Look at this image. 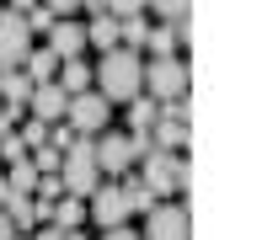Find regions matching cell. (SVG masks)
<instances>
[{
  "label": "cell",
  "mask_w": 262,
  "mask_h": 240,
  "mask_svg": "<svg viewBox=\"0 0 262 240\" xmlns=\"http://www.w3.org/2000/svg\"><path fill=\"white\" fill-rule=\"evenodd\" d=\"M32 117H43V123H64V107H70V96L54 86V80H38L32 86Z\"/></svg>",
  "instance_id": "cell-10"
},
{
  "label": "cell",
  "mask_w": 262,
  "mask_h": 240,
  "mask_svg": "<svg viewBox=\"0 0 262 240\" xmlns=\"http://www.w3.org/2000/svg\"><path fill=\"white\" fill-rule=\"evenodd\" d=\"M91 160H97V171H102V176H123L128 165L139 160V150H134V139H128V134H113V128H102V134L91 139Z\"/></svg>",
  "instance_id": "cell-5"
},
{
  "label": "cell",
  "mask_w": 262,
  "mask_h": 240,
  "mask_svg": "<svg viewBox=\"0 0 262 240\" xmlns=\"http://www.w3.org/2000/svg\"><path fill=\"white\" fill-rule=\"evenodd\" d=\"M145 48H150V59H166V54H177V48H182V38H177V27H150Z\"/></svg>",
  "instance_id": "cell-17"
},
{
  "label": "cell",
  "mask_w": 262,
  "mask_h": 240,
  "mask_svg": "<svg viewBox=\"0 0 262 240\" xmlns=\"http://www.w3.org/2000/svg\"><path fill=\"white\" fill-rule=\"evenodd\" d=\"M49 128H54V123H43V117H32V123L21 128V134H16V139H21V150H38V144H49Z\"/></svg>",
  "instance_id": "cell-24"
},
{
  "label": "cell",
  "mask_w": 262,
  "mask_h": 240,
  "mask_svg": "<svg viewBox=\"0 0 262 240\" xmlns=\"http://www.w3.org/2000/svg\"><path fill=\"white\" fill-rule=\"evenodd\" d=\"M0 102L27 112V102H32V80L21 75V69H6V75H0Z\"/></svg>",
  "instance_id": "cell-14"
},
{
  "label": "cell",
  "mask_w": 262,
  "mask_h": 240,
  "mask_svg": "<svg viewBox=\"0 0 262 240\" xmlns=\"http://www.w3.org/2000/svg\"><path fill=\"white\" fill-rule=\"evenodd\" d=\"M64 123H70V134H91L97 139L107 123H113V102L97 91H80V96H70V107H64Z\"/></svg>",
  "instance_id": "cell-4"
},
{
  "label": "cell",
  "mask_w": 262,
  "mask_h": 240,
  "mask_svg": "<svg viewBox=\"0 0 262 240\" xmlns=\"http://www.w3.org/2000/svg\"><path fill=\"white\" fill-rule=\"evenodd\" d=\"M91 208H86V219H97L102 230H118V224L128 219V203H123V187H107V182H97V192H91Z\"/></svg>",
  "instance_id": "cell-8"
},
{
  "label": "cell",
  "mask_w": 262,
  "mask_h": 240,
  "mask_svg": "<svg viewBox=\"0 0 262 240\" xmlns=\"http://www.w3.org/2000/svg\"><path fill=\"white\" fill-rule=\"evenodd\" d=\"M102 240H139V235L128 230V224H118V230H102Z\"/></svg>",
  "instance_id": "cell-27"
},
{
  "label": "cell",
  "mask_w": 262,
  "mask_h": 240,
  "mask_svg": "<svg viewBox=\"0 0 262 240\" xmlns=\"http://www.w3.org/2000/svg\"><path fill=\"white\" fill-rule=\"evenodd\" d=\"M49 54L64 64V59H80L86 54V27H80L75 16H59L54 27H49Z\"/></svg>",
  "instance_id": "cell-9"
},
{
  "label": "cell",
  "mask_w": 262,
  "mask_h": 240,
  "mask_svg": "<svg viewBox=\"0 0 262 240\" xmlns=\"http://www.w3.org/2000/svg\"><path fill=\"white\" fill-rule=\"evenodd\" d=\"M43 6H49V11H54V16H75V11H80V6H86V0H43Z\"/></svg>",
  "instance_id": "cell-26"
},
{
  "label": "cell",
  "mask_w": 262,
  "mask_h": 240,
  "mask_svg": "<svg viewBox=\"0 0 262 240\" xmlns=\"http://www.w3.org/2000/svg\"><path fill=\"white\" fill-rule=\"evenodd\" d=\"M6 187H11V192H32V187H38V165H32L27 155H21V160H11V176H6Z\"/></svg>",
  "instance_id": "cell-18"
},
{
  "label": "cell",
  "mask_w": 262,
  "mask_h": 240,
  "mask_svg": "<svg viewBox=\"0 0 262 240\" xmlns=\"http://www.w3.org/2000/svg\"><path fill=\"white\" fill-rule=\"evenodd\" d=\"M49 219H54V230H80V224H86V198H75V192L54 198L49 203Z\"/></svg>",
  "instance_id": "cell-12"
},
{
  "label": "cell",
  "mask_w": 262,
  "mask_h": 240,
  "mask_svg": "<svg viewBox=\"0 0 262 240\" xmlns=\"http://www.w3.org/2000/svg\"><path fill=\"white\" fill-rule=\"evenodd\" d=\"M187 6L193 0H145V11H156L166 27H177V21H187Z\"/></svg>",
  "instance_id": "cell-20"
},
{
  "label": "cell",
  "mask_w": 262,
  "mask_h": 240,
  "mask_svg": "<svg viewBox=\"0 0 262 240\" xmlns=\"http://www.w3.org/2000/svg\"><path fill=\"white\" fill-rule=\"evenodd\" d=\"M27 48H32L27 21H21L16 11H0V75H6V69H21Z\"/></svg>",
  "instance_id": "cell-7"
},
{
  "label": "cell",
  "mask_w": 262,
  "mask_h": 240,
  "mask_svg": "<svg viewBox=\"0 0 262 240\" xmlns=\"http://www.w3.org/2000/svg\"><path fill=\"white\" fill-rule=\"evenodd\" d=\"M128 123H134V134H150V123H156V102H150V96H134V102H128Z\"/></svg>",
  "instance_id": "cell-21"
},
{
  "label": "cell",
  "mask_w": 262,
  "mask_h": 240,
  "mask_svg": "<svg viewBox=\"0 0 262 240\" xmlns=\"http://www.w3.org/2000/svg\"><path fill=\"white\" fill-rule=\"evenodd\" d=\"M91 91L107 96L113 107H128L134 96H145V59L134 48H113L102 54V64L91 69Z\"/></svg>",
  "instance_id": "cell-1"
},
{
  "label": "cell",
  "mask_w": 262,
  "mask_h": 240,
  "mask_svg": "<svg viewBox=\"0 0 262 240\" xmlns=\"http://www.w3.org/2000/svg\"><path fill=\"white\" fill-rule=\"evenodd\" d=\"M0 240H16V230H11V219H6V208H0Z\"/></svg>",
  "instance_id": "cell-29"
},
{
  "label": "cell",
  "mask_w": 262,
  "mask_h": 240,
  "mask_svg": "<svg viewBox=\"0 0 262 240\" xmlns=\"http://www.w3.org/2000/svg\"><path fill=\"white\" fill-rule=\"evenodd\" d=\"M21 21H27V32H49V27H54L59 16H54V11H49V6H43V0H38V6H32V11H21Z\"/></svg>",
  "instance_id": "cell-25"
},
{
  "label": "cell",
  "mask_w": 262,
  "mask_h": 240,
  "mask_svg": "<svg viewBox=\"0 0 262 240\" xmlns=\"http://www.w3.org/2000/svg\"><path fill=\"white\" fill-rule=\"evenodd\" d=\"M123 203H128V213H150V208H156V192H150L145 182H123Z\"/></svg>",
  "instance_id": "cell-19"
},
{
  "label": "cell",
  "mask_w": 262,
  "mask_h": 240,
  "mask_svg": "<svg viewBox=\"0 0 262 240\" xmlns=\"http://www.w3.org/2000/svg\"><path fill=\"white\" fill-rule=\"evenodd\" d=\"M97 16H145V0H97Z\"/></svg>",
  "instance_id": "cell-23"
},
{
  "label": "cell",
  "mask_w": 262,
  "mask_h": 240,
  "mask_svg": "<svg viewBox=\"0 0 262 240\" xmlns=\"http://www.w3.org/2000/svg\"><path fill=\"white\" fill-rule=\"evenodd\" d=\"M139 240H193V219H187L182 203H156V208L145 213V235Z\"/></svg>",
  "instance_id": "cell-6"
},
{
  "label": "cell",
  "mask_w": 262,
  "mask_h": 240,
  "mask_svg": "<svg viewBox=\"0 0 262 240\" xmlns=\"http://www.w3.org/2000/svg\"><path fill=\"white\" fill-rule=\"evenodd\" d=\"M86 48L113 54V48H118V16H91V27H86Z\"/></svg>",
  "instance_id": "cell-16"
},
{
  "label": "cell",
  "mask_w": 262,
  "mask_h": 240,
  "mask_svg": "<svg viewBox=\"0 0 262 240\" xmlns=\"http://www.w3.org/2000/svg\"><path fill=\"white\" fill-rule=\"evenodd\" d=\"M21 75L38 86V80H54L59 75V59L49 54V48H27V59H21Z\"/></svg>",
  "instance_id": "cell-15"
},
{
  "label": "cell",
  "mask_w": 262,
  "mask_h": 240,
  "mask_svg": "<svg viewBox=\"0 0 262 240\" xmlns=\"http://www.w3.org/2000/svg\"><path fill=\"white\" fill-rule=\"evenodd\" d=\"M6 219H11V230H32L38 219H49V203H38L32 192H11L6 198Z\"/></svg>",
  "instance_id": "cell-11"
},
{
  "label": "cell",
  "mask_w": 262,
  "mask_h": 240,
  "mask_svg": "<svg viewBox=\"0 0 262 240\" xmlns=\"http://www.w3.org/2000/svg\"><path fill=\"white\" fill-rule=\"evenodd\" d=\"M27 160L38 165V176H49V171H59V165H64V150H54V144H38V150H27Z\"/></svg>",
  "instance_id": "cell-22"
},
{
  "label": "cell",
  "mask_w": 262,
  "mask_h": 240,
  "mask_svg": "<svg viewBox=\"0 0 262 240\" xmlns=\"http://www.w3.org/2000/svg\"><path fill=\"white\" fill-rule=\"evenodd\" d=\"M6 198H11V187H6V176H0V208H6Z\"/></svg>",
  "instance_id": "cell-31"
},
{
  "label": "cell",
  "mask_w": 262,
  "mask_h": 240,
  "mask_svg": "<svg viewBox=\"0 0 262 240\" xmlns=\"http://www.w3.org/2000/svg\"><path fill=\"white\" fill-rule=\"evenodd\" d=\"M139 160H145V165H139V171H145L139 182L156 192V198H171V192H182L187 182H193V171L182 165V155H177V150H145Z\"/></svg>",
  "instance_id": "cell-2"
},
{
  "label": "cell",
  "mask_w": 262,
  "mask_h": 240,
  "mask_svg": "<svg viewBox=\"0 0 262 240\" xmlns=\"http://www.w3.org/2000/svg\"><path fill=\"white\" fill-rule=\"evenodd\" d=\"M32 240H70V230H54V224H49V230H38Z\"/></svg>",
  "instance_id": "cell-28"
},
{
  "label": "cell",
  "mask_w": 262,
  "mask_h": 240,
  "mask_svg": "<svg viewBox=\"0 0 262 240\" xmlns=\"http://www.w3.org/2000/svg\"><path fill=\"white\" fill-rule=\"evenodd\" d=\"M54 86L64 91V96L91 91V64H80V59H64V64H59V75H54Z\"/></svg>",
  "instance_id": "cell-13"
},
{
  "label": "cell",
  "mask_w": 262,
  "mask_h": 240,
  "mask_svg": "<svg viewBox=\"0 0 262 240\" xmlns=\"http://www.w3.org/2000/svg\"><path fill=\"white\" fill-rule=\"evenodd\" d=\"M32 6H38V0H11V11H16V16H21V11H32Z\"/></svg>",
  "instance_id": "cell-30"
},
{
  "label": "cell",
  "mask_w": 262,
  "mask_h": 240,
  "mask_svg": "<svg viewBox=\"0 0 262 240\" xmlns=\"http://www.w3.org/2000/svg\"><path fill=\"white\" fill-rule=\"evenodd\" d=\"M145 91H150V102H177V96H187V59H177V54L150 59L145 64Z\"/></svg>",
  "instance_id": "cell-3"
}]
</instances>
